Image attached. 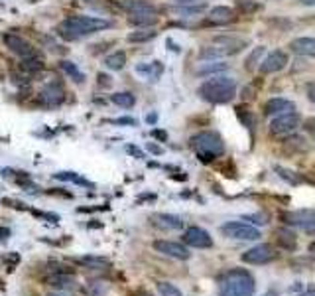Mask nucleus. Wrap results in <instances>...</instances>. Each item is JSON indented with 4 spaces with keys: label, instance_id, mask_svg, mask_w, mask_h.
<instances>
[{
    "label": "nucleus",
    "instance_id": "nucleus-1",
    "mask_svg": "<svg viewBox=\"0 0 315 296\" xmlns=\"http://www.w3.org/2000/svg\"><path fill=\"white\" fill-rule=\"evenodd\" d=\"M112 22L105 20V18H95V16H71L65 18L60 28H57V34L67 42H77L89 34H95L99 30H106L110 28Z\"/></svg>",
    "mask_w": 315,
    "mask_h": 296
},
{
    "label": "nucleus",
    "instance_id": "nucleus-2",
    "mask_svg": "<svg viewBox=\"0 0 315 296\" xmlns=\"http://www.w3.org/2000/svg\"><path fill=\"white\" fill-rule=\"evenodd\" d=\"M254 290V277L246 269H231L219 280V296H252Z\"/></svg>",
    "mask_w": 315,
    "mask_h": 296
},
{
    "label": "nucleus",
    "instance_id": "nucleus-3",
    "mask_svg": "<svg viewBox=\"0 0 315 296\" xmlns=\"http://www.w3.org/2000/svg\"><path fill=\"white\" fill-rule=\"evenodd\" d=\"M197 93L201 95V99L215 103V105L228 103L237 93V79L226 77V75H215V77H211L205 83L199 85Z\"/></svg>",
    "mask_w": 315,
    "mask_h": 296
},
{
    "label": "nucleus",
    "instance_id": "nucleus-4",
    "mask_svg": "<svg viewBox=\"0 0 315 296\" xmlns=\"http://www.w3.org/2000/svg\"><path fill=\"white\" fill-rule=\"evenodd\" d=\"M191 148L197 152V158L201 162H211L217 156H221L225 152V142L223 138L213 132V131H205V132H199L191 138Z\"/></svg>",
    "mask_w": 315,
    "mask_h": 296
},
{
    "label": "nucleus",
    "instance_id": "nucleus-5",
    "mask_svg": "<svg viewBox=\"0 0 315 296\" xmlns=\"http://www.w3.org/2000/svg\"><path fill=\"white\" fill-rule=\"evenodd\" d=\"M221 231L228 239H239V241H256L262 237L260 229H256L248 223H242V221H228L221 227Z\"/></svg>",
    "mask_w": 315,
    "mask_h": 296
},
{
    "label": "nucleus",
    "instance_id": "nucleus-6",
    "mask_svg": "<svg viewBox=\"0 0 315 296\" xmlns=\"http://www.w3.org/2000/svg\"><path fill=\"white\" fill-rule=\"evenodd\" d=\"M300 123H301L300 113L296 111L282 113V115H276V118L270 121V132L274 136H288L300 127Z\"/></svg>",
    "mask_w": 315,
    "mask_h": 296
},
{
    "label": "nucleus",
    "instance_id": "nucleus-7",
    "mask_svg": "<svg viewBox=\"0 0 315 296\" xmlns=\"http://www.w3.org/2000/svg\"><path fill=\"white\" fill-rule=\"evenodd\" d=\"M280 219L285 225L300 227L307 233H315V210H294V212H284Z\"/></svg>",
    "mask_w": 315,
    "mask_h": 296
},
{
    "label": "nucleus",
    "instance_id": "nucleus-8",
    "mask_svg": "<svg viewBox=\"0 0 315 296\" xmlns=\"http://www.w3.org/2000/svg\"><path fill=\"white\" fill-rule=\"evenodd\" d=\"M40 105L45 109H55L65 101V89L61 87V83H49L40 91Z\"/></svg>",
    "mask_w": 315,
    "mask_h": 296
},
{
    "label": "nucleus",
    "instance_id": "nucleus-9",
    "mask_svg": "<svg viewBox=\"0 0 315 296\" xmlns=\"http://www.w3.org/2000/svg\"><path fill=\"white\" fill-rule=\"evenodd\" d=\"M288 53H285L284 49H274L270 51L262 62H260V73L264 75H270V73H278L282 71L285 66H288Z\"/></svg>",
    "mask_w": 315,
    "mask_h": 296
},
{
    "label": "nucleus",
    "instance_id": "nucleus-10",
    "mask_svg": "<svg viewBox=\"0 0 315 296\" xmlns=\"http://www.w3.org/2000/svg\"><path fill=\"white\" fill-rule=\"evenodd\" d=\"M274 259H276V253L270 245H256L248 249L246 253H242V261L248 264H266V263H272Z\"/></svg>",
    "mask_w": 315,
    "mask_h": 296
},
{
    "label": "nucleus",
    "instance_id": "nucleus-11",
    "mask_svg": "<svg viewBox=\"0 0 315 296\" xmlns=\"http://www.w3.org/2000/svg\"><path fill=\"white\" fill-rule=\"evenodd\" d=\"M2 42L6 44V48L12 51V53H16V55H20V57H30V55H36V49H34V46L30 44V42H26L24 38H20V36H16V34H4L2 36Z\"/></svg>",
    "mask_w": 315,
    "mask_h": 296
},
{
    "label": "nucleus",
    "instance_id": "nucleus-12",
    "mask_svg": "<svg viewBox=\"0 0 315 296\" xmlns=\"http://www.w3.org/2000/svg\"><path fill=\"white\" fill-rule=\"evenodd\" d=\"M183 241L189 245V247H195V249H209L213 247V239L211 235L201 229V227H189L183 235Z\"/></svg>",
    "mask_w": 315,
    "mask_h": 296
},
{
    "label": "nucleus",
    "instance_id": "nucleus-13",
    "mask_svg": "<svg viewBox=\"0 0 315 296\" xmlns=\"http://www.w3.org/2000/svg\"><path fill=\"white\" fill-rule=\"evenodd\" d=\"M235 18L237 16H235V10L233 8H228V6H215L207 14L205 24L207 26H226V24H231Z\"/></svg>",
    "mask_w": 315,
    "mask_h": 296
},
{
    "label": "nucleus",
    "instance_id": "nucleus-14",
    "mask_svg": "<svg viewBox=\"0 0 315 296\" xmlns=\"http://www.w3.org/2000/svg\"><path fill=\"white\" fill-rule=\"evenodd\" d=\"M154 249L162 255H167V257H174V259H180V261H187L189 259V251L181 245V243H174V241H156L154 243Z\"/></svg>",
    "mask_w": 315,
    "mask_h": 296
},
{
    "label": "nucleus",
    "instance_id": "nucleus-15",
    "mask_svg": "<svg viewBox=\"0 0 315 296\" xmlns=\"http://www.w3.org/2000/svg\"><path fill=\"white\" fill-rule=\"evenodd\" d=\"M150 221L156 225V227H160V229H167V231H178V229H181L183 227V219L181 217H178V215H171V214H154L152 217H150Z\"/></svg>",
    "mask_w": 315,
    "mask_h": 296
},
{
    "label": "nucleus",
    "instance_id": "nucleus-16",
    "mask_svg": "<svg viewBox=\"0 0 315 296\" xmlns=\"http://www.w3.org/2000/svg\"><path fill=\"white\" fill-rule=\"evenodd\" d=\"M119 6L126 14H156L154 4L148 0H122V2H119Z\"/></svg>",
    "mask_w": 315,
    "mask_h": 296
},
{
    "label": "nucleus",
    "instance_id": "nucleus-17",
    "mask_svg": "<svg viewBox=\"0 0 315 296\" xmlns=\"http://www.w3.org/2000/svg\"><path fill=\"white\" fill-rule=\"evenodd\" d=\"M294 111V103L290 99H284V97H274L268 99L264 105V115H282V113H290Z\"/></svg>",
    "mask_w": 315,
    "mask_h": 296
},
{
    "label": "nucleus",
    "instance_id": "nucleus-18",
    "mask_svg": "<svg viewBox=\"0 0 315 296\" xmlns=\"http://www.w3.org/2000/svg\"><path fill=\"white\" fill-rule=\"evenodd\" d=\"M290 49L300 55H315V38H296L290 42Z\"/></svg>",
    "mask_w": 315,
    "mask_h": 296
},
{
    "label": "nucleus",
    "instance_id": "nucleus-19",
    "mask_svg": "<svg viewBox=\"0 0 315 296\" xmlns=\"http://www.w3.org/2000/svg\"><path fill=\"white\" fill-rule=\"evenodd\" d=\"M136 73L144 75L148 81H158V79H160V75L164 73V66H162V62L140 64V66H136Z\"/></svg>",
    "mask_w": 315,
    "mask_h": 296
},
{
    "label": "nucleus",
    "instance_id": "nucleus-20",
    "mask_svg": "<svg viewBox=\"0 0 315 296\" xmlns=\"http://www.w3.org/2000/svg\"><path fill=\"white\" fill-rule=\"evenodd\" d=\"M105 66L108 69H114V71H120L124 66H126V53L124 51H114L110 55L105 57Z\"/></svg>",
    "mask_w": 315,
    "mask_h": 296
},
{
    "label": "nucleus",
    "instance_id": "nucleus-21",
    "mask_svg": "<svg viewBox=\"0 0 315 296\" xmlns=\"http://www.w3.org/2000/svg\"><path fill=\"white\" fill-rule=\"evenodd\" d=\"M20 69H22L24 73H38V71L44 69V62H42L40 57H36V55L24 57L22 64H20Z\"/></svg>",
    "mask_w": 315,
    "mask_h": 296
},
{
    "label": "nucleus",
    "instance_id": "nucleus-22",
    "mask_svg": "<svg viewBox=\"0 0 315 296\" xmlns=\"http://www.w3.org/2000/svg\"><path fill=\"white\" fill-rule=\"evenodd\" d=\"M55 178H57V180H61V182H75V184L85 186V188H95V184H91L89 180H85V178H81L75 172H57Z\"/></svg>",
    "mask_w": 315,
    "mask_h": 296
},
{
    "label": "nucleus",
    "instance_id": "nucleus-23",
    "mask_svg": "<svg viewBox=\"0 0 315 296\" xmlns=\"http://www.w3.org/2000/svg\"><path fill=\"white\" fill-rule=\"evenodd\" d=\"M110 101H112L114 105L122 107V109H132V107L136 105V97H134L132 93H128V91H122V93H114V95L110 97Z\"/></svg>",
    "mask_w": 315,
    "mask_h": 296
},
{
    "label": "nucleus",
    "instance_id": "nucleus-24",
    "mask_svg": "<svg viewBox=\"0 0 315 296\" xmlns=\"http://www.w3.org/2000/svg\"><path fill=\"white\" fill-rule=\"evenodd\" d=\"M156 30H152V28H146V30H138V32H132V34H128V42H132V44H142V42H150V40H154L156 38Z\"/></svg>",
    "mask_w": 315,
    "mask_h": 296
},
{
    "label": "nucleus",
    "instance_id": "nucleus-25",
    "mask_svg": "<svg viewBox=\"0 0 315 296\" xmlns=\"http://www.w3.org/2000/svg\"><path fill=\"white\" fill-rule=\"evenodd\" d=\"M45 282L51 286H57V288H69L75 284V279L71 275H51L45 279Z\"/></svg>",
    "mask_w": 315,
    "mask_h": 296
},
{
    "label": "nucleus",
    "instance_id": "nucleus-26",
    "mask_svg": "<svg viewBox=\"0 0 315 296\" xmlns=\"http://www.w3.org/2000/svg\"><path fill=\"white\" fill-rule=\"evenodd\" d=\"M158 22L156 14H130L128 16V24L132 26H154Z\"/></svg>",
    "mask_w": 315,
    "mask_h": 296
},
{
    "label": "nucleus",
    "instance_id": "nucleus-27",
    "mask_svg": "<svg viewBox=\"0 0 315 296\" xmlns=\"http://www.w3.org/2000/svg\"><path fill=\"white\" fill-rule=\"evenodd\" d=\"M228 69V64L223 62H213V64H205L197 69V75H215V73H223Z\"/></svg>",
    "mask_w": 315,
    "mask_h": 296
},
{
    "label": "nucleus",
    "instance_id": "nucleus-28",
    "mask_svg": "<svg viewBox=\"0 0 315 296\" xmlns=\"http://www.w3.org/2000/svg\"><path fill=\"white\" fill-rule=\"evenodd\" d=\"M61 69H63L75 83H83V81H85V73H83L73 62H61Z\"/></svg>",
    "mask_w": 315,
    "mask_h": 296
},
{
    "label": "nucleus",
    "instance_id": "nucleus-29",
    "mask_svg": "<svg viewBox=\"0 0 315 296\" xmlns=\"http://www.w3.org/2000/svg\"><path fill=\"white\" fill-rule=\"evenodd\" d=\"M79 264H85V266H89V269H105V266H108L110 263L103 257H81L77 259Z\"/></svg>",
    "mask_w": 315,
    "mask_h": 296
},
{
    "label": "nucleus",
    "instance_id": "nucleus-30",
    "mask_svg": "<svg viewBox=\"0 0 315 296\" xmlns=\"http://www.w3.org/2000/svg\"><path fill=\"white\" fill-rule=\"evenodd\" d=\"M205 10V4H195V6H176V14L181 18H193L199 16Z\"/></svg>",
    "mask_w": 315,
    "mask_h": 296
},
{
    "label": "nucleus",
    "instance_id": "nucleus-31",
    "mask_svg": "<svg viewBox=\"0 0 315 296\" xmlns=\"http://www.w3.org/2000/svg\"><path fill=\"white\" fill-rule=\"evenodd\" d=\"M237 8L242 14H252V12H258L260 10V4L256 2V0H237Z\"/></svg>",
    "mask_w": 315,
    "mask_h": 296
},
{
    "label": "nucleus",
    "instance_id": "nucleus-32",
    "mask_svg": "<svg viewBox=\"0 0 315 296\" xmlns=\"http://www.w3.org/2000/svg\"><path fill=\"white\" fill-rule=\"evenodd\" d=\"M158 290L162 296H183L181 290L176 286V284H171V282H158Z\"/></svg>",
    "mask_w": 315,
    "mask_h": 296
},
{
    "label": "nucleus",
    "instance_id": "nucleus-33",
    "mask_svg": "<svg viewBox=\"0 0 315 296\" xmlns=\"http://www.w3.org/2000/svg\"><path fill=\"white\" fill-rule=\"evenodd\" d=\"M276 172H278V176L282 178V180L290 182V184H300V178H298V176H294V172H292V170H285V168H282V166H276Z\"/></svg>",
    "mask_w": 315,
    "mask_h": 296
},
{
    "label": "nucleus",
    "instance_id": "nucleus-34",
    "mask_svg": "<svg viewBox=\"0 0 315 296\" xmlns=\"http://www.w3.org/2000/svg\"><path fill=\"white\" fill-rule=\"evenodd\" d=\"M264 53V48H256L250 55H248V59H246V69H252V66H256V62H258V57Z\"/></svg>",
    "mask_w": 315,
    "mask_h": 296
},
{
    "label": "nucleus",
    "instance_id": "nucleus-35",
    "mask_svg": "<svg viewBox=\"0 0 315 296\" xmlns=\"http://www.w3.org/2000/svg\"><path fill=\"white\" fill-rule=\"evenodd\" d=\"M205 0H174L176 6H195V4H203Z\"/></svg>",
    "mask_w": 315,
    "mask_h": 296
},
{
    "label": "nucleus",
    "instance_id": "nucleus-36",
    "mask_svg": "<svg viewBox=\"0 0 315 296\" xmlns=\"http://www.w3.org/2000/svg\"><path fill=\"white\" fill-rule=\"evenodd\" d=\"M97 79H99V85H101V87H110V85H112V77L106 75V73H99Z\"/></svg>",
    "mask_w": 315,
    "mask_h": 296
},
{
    "label": "nucleus",
    "instance_id": "nucleus-37",
    "mask_svg": "<svg viewBox=\"0 0 315 296\" xmlns=\"http://www.w3.org/2000/svg\"><path fill=\"white\" fill-rule=\"evenodd\" d=\"M126 152H128V154H132V156H136V158H144V152H142L138 146H132V144H130V146H126Z\"/></svg>",
    "mask_w": 315,
    "mask_h": 296
},
{
    "label": "nucleus",
    "instance_id": "nucleus-38",
    "mask_svg": "<svg viewBox=\"0 0 315 296\" xmlns=\"http://www.w3.org/2000/svg\"><path fill=\"white\" fill-rule=\"evenodd\" d=\"M117 125H128V127H134L136 125V121L132 116H122V118H117V121H114Z\"/></svg>",
    "mask_w": 315,
    "mask_h": 296
},
{
    "label": "nucleus",
    "instance_id": "nucleus-39",
    "mask_svg": "<svg viewBox=\"0 0 315 296\" xmlns=\"http://www.w3.org/2000/svg\"><path fill=\"white\" fill-rule=\"evenodd\" d=\"M152 136L158 138V140H162V142L167 140V132H164V131H160V129H154V131H152Z\"/></svg>",
    "mask_w": 315,
    "mask_h": 296
},
{
    "label": "nucleus",
    "instance_id": "nucleus-40",
    "mask_svg": "<svg viewBox=\"0 0 315 296\" xmlns=\"http://www.w3.org/2000/svg\"><path fill=\"white\" fill-rule=\"evenodd\" d=\"M146 148H148V152H152V154H162V152H164L162 148H160L158 144H154V142H148V146H146Z\"/></svg>",
    "mask_w": 315,
    "mask_h": 296
},
{
    "label": "nucleus",
    "instance_id": "nucleus-41",
    "mask_svg": "<svg viewBox=\"0 0 315 296\" xmlns=\"http://www.w3.org/2000/svg\"><path fill=\"white\" fill-rule=\"evenodd\" d=\"M307 97H309L311 103H315V83H311V85L307 87Z\"/></svg>",
    "mask_w": 315,
    "mask_h": 296
},
{
    "label": "nucleus",
    "instance_id": "nucleus-42",
    "mask_svg": "<svg viewBox=\"0 0 315 296\" xmlns=\"http://www.w3.org/2000/svg\"><path fill=\"white\" fill-rule=\"evenodd\" d=\"M156 121H158V115H156V113H150V115L146 116V123H148V125H154Z\"/></svg>",
    "mask_w": 315,
    "mask_h": 296
},
{
    "label": "nucleus",
    "instance_id": "nucleus-43",
    "mask_svg": "<svg viewBox=\"0 0 315 296\" xmlns=\"http://www.w3.org/2000/svg\"><path fill=\"white\" fill-rule=\"evenodd\" d=\"M296 296H315V286L313 288H307V290H303V292H300Z\"/></svg>",
    "mask_w": 315,
    "mask_h": 296
},
{
    "label": "nucleus",
    "instance_id": "nucleus-44",
    "mask_svg": "<svg viewBox=\"0 0 315 296\" xmlns=\"http://www.w3.org/2000/svg\"><path fill=\"white\" fill-rule=\"evenodd\" d=\"M6 237H10V229L0 227V239H6Z\"/></svg>",
    "mask_w": 315,
    "mask_h": 296
},
{
    "label": "nucleus",
    "instance_id": "nucleus-45",
    "mask_svg": "<svg viewBox=\"0 0 315 296\" xmlns=\"http://www.w3.org/2000/svg\"><path fill=\"white\" fill-rule=\"evenodd\" d=\"M300 4H303V6H315V0H300Z\"/></svg>",
    "mask_w": 315,
    "mask_h": 296
},
{
    "label": "nucleus",
    "instance_id": "nucleus-46",
    "mask_svg": "<svg viewBox=\"0 0 315 296\" xmlns=\"http://www.w3.org/2000/svg\"><path fill=\"white\" fill-rule=\"evenodd\" d=\"M262 296H280V294H278L276 290H268V292H264Z\"/></svg>",
    "mask_w": 315,
    "mask_h": 296
},
{
    "label": "nucleus",
    "instance_id": "nucleus-47",
    "mask_svg": "<svg viewBox=\"0 0 315 296\" xmlns=\"http://www.w3.org/2000/svg\"><path fill=\"white\" fill-rule=\"evenodd\" d=\"M134 296H154V294H150V292H144V290H140V292H136Z\"/></svg>",
    "mask_w": 315,
    "mask_h": 296
},
{
    "label": "nucleus",
    "instance_id": "nucleus-48",
    "mask_svg": "<svg viewBox=\"0 0 315 296\" xmlns=\"http://www.w3.org/2000/svg\"><path fill=\"white\" fill-rule=\"evenodd\" d=\"M309 253H313V255H315V241H313V243H309Z\"/></svg>",
    "mask_w": 315,
    "mask_h": 296
},
{
    "label": "nucleus",
    "instance_id": "nucleus-49",
    "mask_svg": "<svg viewBox=\"0 0 315 296\" xmlns=\"http://www.w3.org/2000/svg\"><path fill=\"white\" fill-rule=\"evenodd\" d=\"M49 296H65V294H49Z\"/></svg>",
    "mask_w": 315,
    "mask_h": 296
}]
</instances>
